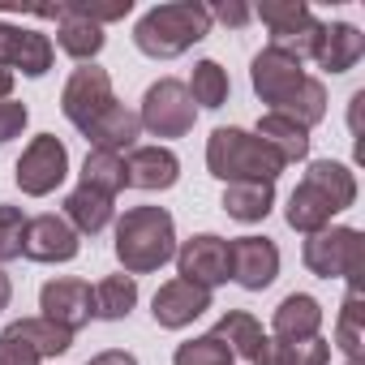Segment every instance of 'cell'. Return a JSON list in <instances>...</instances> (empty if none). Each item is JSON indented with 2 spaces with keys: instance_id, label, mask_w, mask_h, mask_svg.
I'll return each mask as SVG.
<instances>
[{
  "instance_id": "obj_1",
  "label": "cell",
  "mask_w": 365,
  "mask_h": 365,
  "mask_svg": "<svg viewBox=\"0 0 365 365\" xmlns=\"http://www.w3.org/2000/svg\"><path fill=\"white\" fill-rule=\"evenodd\" d=\"M352 202H356V176H352V168H344L335 159H314L309 172H305V180L292 190V198L284 207V220H288V228L314 237V232L331 228V220L339 211H348Z\"/></svg>"
},
{
  "instance_id": "obj_2",
  "label": "cell",
  "mask_w": 365,
  "mask_h": 365,
  "mask_svg": "<svg viewBox=\"0 0 365 365\" xmlns=\"http://www.w3.org/2000/svg\"><path fill=\"white\" fill-rule=\"evenodd\" d=\"M207 35H211V9L202 5V0H172V5H155L133 26L138 52L155 56V61H172L180 52H190Z\"/></svg>"
},
{
  "instance_id": "obj_3",
  "label": "cell",
  "mask_w": 365,
  "mask_h": 365,
  "mask_svg": "<svg viewBox=\"0 0 365 365\" xmlns=\"http://www.w3.org/2000/svg\"><path fill=\"white\" fill-rule=\"evenodd\" d=\"M176 258V224L163 207H133L116 220V262L125 275H150Z\"/></svg>"
},
{
  "instance_id": "obj_4",
  "label": "cell",
  "mask_w": 365,
  "mask_h": 365,
  "mask_svg": "<svg viewBox=\"0 0 365 365\" xmlns=\"http://www.w3.org/2000/svg\"><path fill=\"white\" fill-rule=\"evenodd\" d=\"M207 168L220 176L224 185H241V180H262L275 185V176L284 172V159L250 129H215L207 138Z\"/></svg>"
},
{
  "instance_id": "obj_5",
  "label": "cell",
  "mask_w": 365,
  "mask_h": 365,
  "mask_svg": "<svg viewBox=\"0 0 365 365\" xmlns=\"http://www.w3.org/2000/svg\"><path fill=\"white\" fill-rule=\"evenodd\" d=\"M305 267L318 279H348V288H361L365 271V237L356 228H322L301 250Z\"/></svg>"
},
{
  "instance_id": "obj_6",
  "label": "cell",
  "mask_w": 365,
  "mask_h": 365,
  "mask_svg": "<svg viewBox=\"0 0 365 365\" xmlns=\"http://www.w3.org/2000/svg\"><path fill=\"white\" fill-rule=\"evenodd\" d=\"M142 129L150 138H185L198 120V108L185 91V82L176 78H159L155 86H146L142 95V112H138Z\"/></svg>"
},
{
  "instance_id": "obj_7",
  "label": "cell",
  "mask_w": 365,
  "mask_h": 365,
  "mask_svg": "<svg viewBox=\"0 0 365 365\" xmlns=\"http://www.w3.org/2000/svg\"><path fill=\"white\" fill-rule=\"evenodd\" d=\"M14 176H18V190L26 198H48L52 190L65 185V176H69V150H65V142L56 133H39L22 150Z\"/></svg>"
},
{
  "instance_id": "obj_8",
  "label": "cell",
  "mask_w": 365,
  "mask_h": 365,
  "mask_svg": "<svg viewBox=\"0 0 365 365\" xmlns=\"http://www.w3.org/2000/svg\"><path fill=\"white\" fill-rule=\"evenodd\" d=\"M112 103H116V95H112V78H108V69H99V65H82V69H73L69 82H65V91H61V112H65V120L78 125L82 133H86L91 120H99Z\"/></svg>"
},
{
  "instance_id": "obj_9",
  "label": "cell",
  "mask_w": 365,
  "mask_h": 365,
  "mask_svg": "<svg viewBox=\"0 0 365 365\" xmlns=\"http://www.w3.org/2000/svg\"><path fill=\"white\" fill-rule=\"evenodd\" d=\"M176 279L198 284V288H220L232 279V258H228V241L215 232H198L176 250Z\"/></svg>"
},
{
  "instance_id": "obj_10",
  "label": "cell",
  "mask_w": 365,
  "mask_h": 365,
  "mask_svg": "<svg viewBox=\"0 0 365 365\" xmlns=\"http://www.w3.org/2000/svg\"><path fill=\"white\" fill-rule=\"evenodd\" d=\"M305 78H309V73L301 69V61H297L292 52L275 48V43H271V48H262V52L254 56V65H250V82H254L258 99H262V103H271V112H279Z\"/></svg>"
},
{
  "instance_id": "obj_11",
  "label": "cell",
  "mask_w": 365,
  "mask_h": 365,
  "mask_svg": "<svg viewBox=\"0 0 365 365\" xmlns=\"http://www.w3.org/2000/svg\"><path fill=\"white\" fill-rule=\"evenodd\" d=\"M258 18L271 26V43H275V48L292 52L297 61L309 56L314 31H318L309 5H301V0H262V5H258Z\"/></svg>"
},
{
  "instance_id": "obj_12",
  "label": "cell",
  "mask_w": 365,
  "mask_h": 365,
  "mask_svg": "<svg viewBox=\"0 0 365 365\" xmlns=\"http://www.w3.org/2000/svg\"><path fill=\"white\" fill-rule=\"evenodd\" d=\"M39 309H43L39 318H48V322H56V327L78 335V327H86L95 318V292H91L86 279H73V275L48 279L43 292H39Z\"/></svg>"
},
{
  "instance_id": "obj_13",
  "label": "cell",
  "mask_w": 365,
  "mask_h": 365,
  "mask_svg": "<svg viewBox=\"0 0 365 365\" xmlns=\"http://www.w3.org/2000/svg\"><path fill=\"white\" fill-rule=\"evenodd\" d=\"M56 61V48L43 31H26L14 22H0V69L9 73H26V78H43Z\"/></svg>"
},
{
  "instance_id": "obj_14",
  "label": "cell",
  "mask_w": 365,
  "mask_h": 365,
  "mask_svg": "<svg viewBox=\"0 0 365 365\" xmlns=\"http://www.w3.org/2000/svg\"><path fill=\"white\" fill-rule=\"evenodd\" d=\"M228 258H232V279L245 292H262L279 275V250L271 237H237L228 241Z\"/></svg>"
},
{
  "instance_id": "obj_15",
  "label": "cell",
  "mask_w": 365,
  "mask_h": 365,
  "mask_svg": "<svg viewBox=\"0 0 365 365\" xmlns=\"http://www.w3.org/2000/svg\"><path fill=\"white\" fill-rule=\"evenodd\" d=\"M365 56V35L352 22H318L314 43H309V61L327 73H348L356 61Z\"/></svg>"
},
{
  "instance_id": "obj_16",
  "label": "cell",
  "mask_w": 365,
  "mask_h": 365,
  "mask_svg": "<svg viewBox=\"0 0 365 365\" xmlns=\"http://www.w3.org/2000/svg\"><path fill=\"white\" fill-rule=\"evenodd\" d=\"M78 250H82V241L65 224V215H35V220H26L22 254L31 262H73Z\"/></svg>"
},
{
  "instance_id": "obj_17",
  "label": "cell",
  "mask_w": 365,
  "mask_h": 365,
  "mask_svg": "<svg viewBox=\"0 0 365 365\" xmlns=\"http://www.w3.org/2000/svg\"><path fill=\"white\" fill-rule=\"evenodd\" d=\"M211 309V292L198 288V284H185V279H168L159 284L155 301H150V314L163 331H180V327H190L194 318H202Z\"/></svg>"
},
{
  "instance_id": "obj_18",
  "label": "cell",
  "mask_w": 365,
  "mask_h": 365,
  "mask_svg": "<svg viewBox=\"0 0 365 365\" xmlns=\"http://www.w3.org/2000/svg\"><path fill=\"white\" fill-rule=\"evenodd\" d=\"M180 180V159L168 146H133L125 159V190H172Z\"/></svg>"
},
{
  "instance_id": "obj_19",
  "label": "cell",
  "mask_w": 365,
  "mask_h": 365,
  "mask_svg": "<svg viewBox=\"0 0 365 365\" xmlns=\"http://www.w3.org/2000/svg\"><path fill=\"white\" fill-rule=\"evenodd\" d=\"M43 18H56V43L61 52H69L73 61H95L103 52V26H95L91 18H82L73 5H61V9H43Z\"/></svg>"
},
{
  "instance_id": "obj_20",
  "label": "cell",
  "mask_w": 365,
  "mask_h": 365,
  "mask_svg": "<svg viewBox=\"0 0 365 365\" xmlns=\"http://www.w3.org/2000/svg\"><path fill=\"white\" fill-rule=\"evenodd\" d=\"M318 327H322V305L309 292H292V297H284L275 305V318H271L275 339H284V344L318 339Z\"/></svg>"
},
{
  "instance_id": "obj_21",
  "label": "cell",
  "mask_w": 365,
  "mask_h": 365,
  "mask_svg": "<svg viewBox=\"0 0 365 365\" xmlns=\"http://www.w3.org/2000/svg\"><path fill=\"white\" fill-rule=\"evenodd\" d=\"M138 138H142V120H138V112H129L125 103H112V108H108L99 120H91V129H86V142H91L95 150H112V155L133 150Z\"/></svg>"
},
{
  "instance_id": "obj_22",
  "label": "cell",
  "mask_w": 365,
  "mask_h": 365,
  "mask_svg": "<svg viewBox=\"0 0 365 365\" xmlns=\"http://www.w3.org/2000/svg\"><path fill=\"white\" fill-rule=\"evenodd\" d=\"M112 211H116V198L91 190V185H78L69 198H65V224L78 232V237H95L112 224Z\"/></svg>"
},
{
  "instance_id": "obj_23",
  "label": "cell",
  "mask_w": 365,
  "mask_h": 365,
  "mask_svg": "<svg viewBox=\"0 0 365 365\" xmlns=\"http://www.w3.org/2000/svg\"><path fill=\"white\" fill-rule=\"evenodd\" d=\"M258 138L284 159V168L309 155V129H301L297 120H288V116H279V112H267V116L258 120Z\"/></svg>"
},
{
  "instance_id": "obj_24",
  "label": "cell",
  "mask_w": 365,
  "mask_h": 365,
  "mask_svg": "<svg viewBox=\"0 0 365 365\" xmlns=\"http://www.w3.org/2000/svg\"><path fill=\"white\" fill-rule=\"evenodd\" d=\"M331 361V344L327 339H301V344H284V339H262L254 352V365H327Z\"/></svg>"
},
{
  "instance_id": "obj_25",
  "label": "cell",
  "mask_w": 365,
  "mask_h": 365,
  "mask_svg": "<svg viewBox=\"0 0 365 365\" xmlns=\"http://www.w3.org/2000/svg\"><path fill=\"white\" fill-rule=\"evenodd\" d=\"M275 207V185H262V180H241V185L224 190V211L241 224H258L267 220Z\"/></svg>"
},
{
  "instance_id": "obj_26",
  "label": "cell",
  "mask_w": 365,
  "mask_h": 365,
  "mask_svg": "<svg viewBox=\"0 0 365 365\" xmlns=\"http://www.w3.org/2000/svg\"><path fill=\"white\" fill-rule=\"evenodd\" d=\"M91 292H95V318H103V322H120L138 305V279L133 275H108Z\"/></svg>"
},
{
  "instance_id": "obj_27",
  "label": "cell",
  "mask_w": 365,
  "mask_h": 365,
  "mask_svg": "<svg viewBox=\"0 0 365 365\" xmlns=\"http://www.w3.org/2000/svg\"><path fill=\"white\" fill-rule=\"evenodd\" d=\"M215 339H224L228 344V352L232 356H245V361H254V352H258V344L267 339L262 335V327H258V318L254 314H245V309H228L220 322H215V331H211Z\"/></svg>"
},
{
  "instance_id": "obj_28",
  "label": "cell",
  "mask_w": 365,
  "mask_h": 365,
  "mask_svg": "<svg viewBox=\"0 0 365 365\" xmlns=\"http://www.w3.org/2000/svg\"><path fill=\"white\" fill-rule=\"evenodd\" d=\"M335 344L344 348L348 361H365V309H361V288H348L339 322H335Z\"/></svg>"
},
{
  "instance_id": "obj_29",
  "label": "cell",
  "mask_w": 365,
  "mask_h": 365,
  "mask_svg": "<svg viewBox=\"0 0 365 365\" xmlns=\"http://www.w3.org/2000/svg\"><path fill=\"white\" fill-rule=\"evenodd\" d=\"M82 185L116 198L125 190V155H112V150H91L86 163H82Z\"/></svg>"
},
{
  "instance_id": "obj_30",
  "label": "cell",
  "mask_w": 365,
  "mask_h": 365,
  "mask_svg": "<svg viewBox=\"0 0 365 365\" xmlns=\"http://www.w3.org/2000/svg\"><path fill=\"white\" fill-rule=\"evenodd\" d=\"M190 99L194 108H224L228 103V69H220V61H198L194 65V78H190Z\"/></svg>"
},
{
  "instance_id": "obj_31",
  "label": "cell",
  "mask_w": 365,
  "mask_h": 365,
  "mask_svg": "<svg viewBox=\"0 0 365 365\" xmlns=\"http://www.w3.org/2000/svg\"><path fill=\"white\" fill-rule=\"evenodd\" d=\"M279 116L297 120L301 129H314V125L327 116V86H322L318 78H305V82L292 91V99L279 108Z\"/></svg>"
},
{
  "instance_id": "obj_32",
  "label": "cell",
  "mask_w": 365,
  "mask_h": 365,
  "mask_svg": "<svg viewBox=\"0 0 365 365\" xmlns=\"http://www.w3.org/2000/svg\"><path fill=\"white\" fill-rule=\"evenodd\" d=\"M14 327H18V335H22L39 356H61V352L73 348V331H65V327H56V322H48V318H18Z\"/></svg>"
},
{
  "instance_id": "obj_33",
  "label": "cell",
  "mask_w": 365,
  "mask_h": 365,
  "mask_svg": "<svg viewBox=\"0 0 365 365\" xmlns=\"http://www.w3.org/2000/svg\"><path fill=\"white\" fill-rule=\"evenodd\" d=\"M172 365H237V356L228 352L224 339H215L211 331L198 335V339H185L176 352H172Z\"/></svg>"
},
{
  "instance_id": "obj_34",
  "label": "cell",
  "mask_w": 365,
  "mask_h": 365,
  "mask_svg": "<svg viewBox=\"0 0 365 365\" xmlns=\"http://www.w3.org/2000/svg\"><path fill=\"white\" fill-rule=\"evenodd\" d=\"M22 237H26L22 207H0V262L22 258Z\"/></svg>"
},
{
  "instance_id": "obj_35",
  "label": "cell",
  "mask_w": 365,
  "mask_h": 365,
  "mask_svg": "<svg viewBox=\"0 0 365 365\" xmlns=\"http://www.w3.org/2000/svg\"><path fill=\"white\" fill-rule=\"evenodd\" d=\"M39 361H43V356H39V352L18 335V327H14V322L0 331V365H39Z\"/></svg>"
},
{
  "instance_id": "obj_36",
  "label": "cell",
  "mask_w": 365,
  "mask_h": 365,
  "mask_svg": "<svg viewBox=\"0 0 365 365\" xmlns=\"http://www.w3.org/2000/svg\"><path fill=\"white\" fill-rule=\"evenodd\" d=\"M26 120H31V108H26V103H18V99H0V146L14 142V138L26 129Z\"/></svg>"
},
{
  "instance_id": "obj_37",
  "label": "cell",
  "mask_w": 365,
  "mask_h": 365,
  "mask_svg": "<svg viewBox=\"0 0 365 365\" xmlns=\"http://www.w3.org/2000/svg\"><path fill=\"white\" fill-rule=\"evenodd\" d=\"M215 18H220L224 26H245V22H250V9L241 5V0H220V5L211 9V22H215Z\"/></svg>"
},
{
  "instance_id": "obj_38",
  "label": "cell",
  "mask_w": 365,
  "mask_h": 365,
  "mask_svg": "<svg viewBox=\"0 0 365 365\" xmlns=\"http://www.w3.org/2000/svg\"><path fill=\"white\" fill-rule=\"evenodd\" d=\"M86 365H138V356H133V352H125V348H108V352L91 356Z\"/></svg>"
},
{
  "instance_id": "obj_39",
  "label": "cell",
  "mask_w": 365,
  "mask_h": 365,
  "mask_svg": "<svg viewBox=\"0 0 365 365\" xmlns=\"http://www.w3.org/2000/svg\"><path fill=\"white\" fill-rule=\"evenodd\" d=\"M9 301H14V284H9L5 271H0V309H9Z\"/></svg>"
},
{
  "instance_id": "obj_40",
  "label": "cell",
  "mask_w": 365,
  "mask_h": 365,
  "mask_svg": "<svg viewBox=\"0 0 365 365\" xmlns=\"http://www.w3.org/2000/svg\"><path fill=\"white\" fill-rule=\"evenodd\" d=\"M14 78H18V73H9V69H0V99H9V91H14Z\"/></svg>"
},
{
  "instance_id": "obj_41",
  "label": "cell",
  "mask_w": 365,
  "mask_h": 365,
  "mask_svg": "<svg viewBox=\"0 0 365 365\" xmlns=\"http://www.w3.org/2000/svg\"><path fill=\"white\" fill-rule=\"evenodd\" d=\"M348 365H365V361H348Z\"/></svg>"
}]
</instances>
